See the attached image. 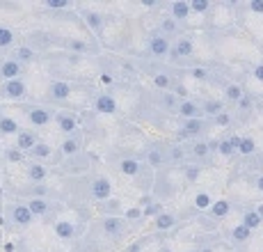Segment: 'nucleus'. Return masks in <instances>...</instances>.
I'll return each instance as SVG.
<instances>
[{"label":"nucleus","instance_id":"f257e3e1","mask_svg":"<svg viewBox=\"0 0 263 252\" xmlns=\"http://www.w3.org/2000/svg\"><path fill=\"white\" fill-rule=\"evenodd\" d=\"M176 113L183 119H195V117H201V105L192 99H183L179 103V108H176Z\"/></svg>","mask_w":263,"mask_h":252},{"label":"nucleus","instance_id":"f03ea898","mask_svg":"<svg viewBox=\"0 0 263 252\" xmlns=\"http://www.w3.org/2000/svg\"><path fill=\"white\" fill-rule=\"evenodd\" d=\"M149 50L156 55V58H165V55L172 53V42L167 37H163V34H158V37H154L149 42Z\"/></svg>","mask_w":263,"mask_h":252},{"label":"nucleus","instance_id":"7ed1b4c3","mask_svg":"<svg viewBox=\"0 0 263 252\" xmlns=\"http://www.w3.org/2000/svg\"><path fill=\"white\" fill-rule=\"evenodd\" d=\"M3 92L7 94L9 99H23V97H25V83H23L21 78L5 80V85H3Z\"/></svg>","mask_w":263,"mask_h":252},{"label":"nucleus","instance_id":"20e7f679","mask_svg":"<svg viewBox=\"0 0 263 252\" xmlns=\"http://www.w3.org/2000/svg\"><path fill=\"white\" fill-rule=\"evenodd\" d=\"M110 193H112V186H110V181L105 176H99V179L92 181V195L96 200H108Z\"/></svg>","mask_w":263,"mask_h":252},{"label":"nucleus","instance_id":"39448f33","mask_svg":"<svg viewBox=\"0 0 263 252\" xmlns=\"http://www.w3.org/2000/svg\"><path fill=\"white\" fill-rule=\"evenodd\" d=\"M18 74H21V62H18L16 58L5 60V62L0 64V76H3L5 80H14V78H18Z\"/></svg>","mask_w":263,"mask_h":252},{"label":"nucleus","instance_id":"423d86ee","mask_svg":"<svg viewBox=\"0 0 263 252\" xmlns=\"http://www.w3.org/2000/svg\"><path fill=\"white\" fill-rule=\"evenodd\" d=\"M220 113H224V101L222 99H206L204 103H201V115H206V117H217Z\"/></svg>","mask_w":263,"mask_h":252},{"label":"nucleus","instance_id":"0eeeda50","mask_svg":"<svg viewBox=\"0 0 263 252\" xmlns=\"http://www.w3.org/2000/svg\"><path fill=\"white\" fill-rule=\"evenodd\" d=\"M206 126H209V122H206L204 117H195V119H183V131L190 135H201L206 131Z\"/></svg>","mask_w":263,"mask_h":252},{"label":"nucleus","instance_id":"6e6552de","mask_svg":"<svg viewBox=\"0 0 263 252\" xmlns=\"http://www.w3.org/2000/svg\"><path fill=\"white\" fill-rule=\"evenodd\" d=\"M245 97V89H242L240 83H227L224 85V101L227 103H236L238 105V101Z\"/></svg>","mask_w":263,"mask_h":252},{"label":"nucleus","instance_id":"1a4fd4ad","mask_svg":"<svg viewBox=\"0 0 263 252\" xmlns=\"http://www.w3.org/2000/svg\"><path fill=\"white\" fill-rule=\"evenodd\" d=\"M192 53H195L192 39H179L176 44H172V55H174V58H190Z\"/></svg>","mask_w":263,"mask_h":252},{"label":"nucleus","instance_id":"9d476101","mask_svg":"<svg viewBox=\"0 0 263 252\" xmlns=\"http://www.w3.org/2000/svg\"><path fill=\"white\" fill-rule=\"evenodd\" d=\"M231 213V202L229 200H217L213 202V206L209 209V215L211 218H227V215Z\"/></svg>","mask_w":263,"mask_h":252},{"label":"nucleus","instance_id":"9b49d317","mask_svg":"<svg viewBox=\"0 0 263 252\" xmlns=\"http://www.w3.org/2000/svg\"><path fill=\"white\" fill-rule=\"evenodd\" d=\"M69 94H71V87H69V83H64V80H55V83L50 85V99L64 101V99H69Z\"/></svg>","mask_w":263,"mask_h":252},{"label":"nucleus","instance_id":"f8f14e48","mask_svg":"<svg viewBox=\"0 0 263 252\" xmlns=\"http://www.w3.org/2000/svg\"><path fill=\"white\" fill-rule=\"evenodd\" d=\"M34 145H37V135L30 133V131H18V135H16V149L30 151Z\"/></svg>","mask_w":263,"mask_h":252},{"label":"nucleus","instance_id":"ddd939ff","mask_svg":"<svg viewBox=\"0 0 263 252\" xmlns=\"http://www.w3.org/2000/svg\"><path fill=\"white\" fill-rule=\"evenodd\" d=\"M28 119L34 126H46V124H50V119H53V117H50V113L46 108H32L28 113Z\"/></svg>","mask_w":263,"mask_h":252},{"label":"nucleus","instance_id":"4468645a","mask_svg":"<svg viewBox=\"0 0 263 252\" xmlns=\"http://www.w3.org/2000/svg\"><path fill=\"white\" fill-rule=\"evenodd\" d=\"M242 225L250 227L252 231H256L263 225V218L259 215V211L256 209H247V211H242Z\"/></svg>","mask_w":263,"mask_h":252},{"label":"nucleus","instance_id":"2eb2a0df","mask_svg":"<svg viewBox=\"0 0 263 252\" xmlns=\"http://www.w3.org/2000/svg\"><path fill=\"white\" fill-rule=\"evenodd\" d=\"M96 110L105 113V115H115L117 113V103H115V99L110 97V94H101V97L96 99Z\"/></svg>","mask_w":263,"mask_h":252},{"label":"nucleus","instance_id":"dca6fc26","mask_svg":"<svg viewBox=\"0 0 263 252\" xmlns=\"http://www.w3.org/2000/svg\"><path fill=\"white\" fill-rule=\"evenodd\" d=\"M238 154L242 156V158H252V156H256V140L252 138V135H242L240 138Z\"/></svg>","mask_w":263,"mask_h":252},{"label":"nucleus","instance_id":"f3484780","mask_svg":"<svg viewBox=\"0 0 263 252\" xmlns=\"http://www.w3.org/2000/svg\"><path fill=\"white\" fill-rule=\"evenodd\" d=\"M229 236H231V241H234V243H247V241L252 239V229H250V227H245V225L240 223V225L231 227Z\"/></svg>","mask_w":263,"mask_h":252},{"label":"nucleus","instance_id":"a211bd4d","mask_svg":"<svg viewBox=\"0 0 263 252\" xmlns=\"http://www.w3.org/2000/svg\"><path fill=\"white\" fill-rule=\"evenodd\" d=\"M14 223H18V225H30L32 223V211H30V206H25V204H18V206H14Z\"/></svg>","mask_w":263,"mask_h":252},{"label":"nucleus","instance_id":"6ab92c4d","mask_svg":"<svg viewBox=\"0 0 263 252\" xmlns=\"http://www.w3.org/2000/svg\"><path fill=\"white\" fill-rule=\"evenodd\" d=\"M55 119H58L60 129H62L64 133H73L76 126H78V122H76V115H73V113H60Z\"/></svg>","mask_w":263,"mask_h":252},{"label":"nucleus","instance_id":"aec40b11","mask_svg":"<svg viewBox=\"0 0 263 252\" xmlns=\"http://www.w3.org/2000/svg\"><path fill=\"white\" fill-rule=\"evenodd\" d=\"M190 12H192L190 3H174L172 5V19H174V21H185Z\"/></svg>","mask_w":263,"mask_h":252},{"label":"nucleus","instance_id":"412c9836","mask_svg":"<svg viewBox=\"0 0 263 252\" xmlns=\"http://www.w3.org/2000/svg\"><path fill=\"white\" fill-rule=\"evenodd\" d=\"M217 154L224 156V158H231V156L238 154V151H236V147L231 145L229 138H222V140H217Z\"/></svg>","mask_w":263,"mask_h":252},{"label":"nucleus","instance_id":"4be33fe9","mask_svg":"<svg viewBox=\"0 0 263 252\" xmlns=\"http://www.w3.org/2000/svg\"><path fill=\"white\" fill-rule=\"evenodd\" d=\"M18 131V124L14 122L12 117H7V115H0V133L3 135H12Z\"/></svg>","mask_w":263,"mask_h":252},{"label":"nucleus","instance_id":"5701e85b","mask_svg":"<svg viewBox=\"0 0 263 252\" xmlns=\"http://www.w3.org/2000/svg\"><path fill=\"white\" fill-rule=\"evenodd\" d=\"M46 174H48V170L44 168V165H39V163H30L28 165V176L32 181H44L46 179Z\"/></svg>","mask_w":263,"mask_h":252},{"label":"nucleus","instance_id":"b1692460","mask_svg":"<svg viewBox=\"0 0 263 252\" xmlns=\"http://www.w3.org/2000/svg\"><path fill=\"white\" fill-rule=\"evenodd\" d=\"M192 156H195L197 160H204V158H209L211 156V145L209 142H195L192 145Z\"/></svg>","mask_w":263,"mask_h":252},{"label":"nucleus","instance_id":"393cba45","mask_svg":"<svg viewBox=\"0 0 263 252\" xmlns=\"http://www.w3.org/2000/svg\"><path fill=\"white\" fill-rule=\"evenodd\" d=\"M119 170H121L124 174H128V176H135V174L140 172V163H138L135 158H124V160L119 163Z\"/></svg>","mask_w":263,"mask_h":252},{"label":"nucleus","instance_id":"a878e982","mask_svg":"<svg viewBox=\"0 0 263 252\" xmlns=\"http://www.w3.org/2000/svg\"><path fill=\"white\" fill-rule=\"evenodd\" d=\"M174 223H176V218L172 213H167V211H163V213L158 215V218H156V227H158V229H172V227H174Z\"/></svg>","mask_w":263,"mask_h":252},{"label":"nucleus","instance_id":"bb28decb","mask_svg":"<svg viewBox=\"0 0 263 252\" xmlns=\"http://www.w3.org/2000/svg\"><path fill=\"white\" fill-rule=\"evenodd\" d=\"M30 211H32V215H44L48 211V202L46 200H42V197H34V200H30Z\"/></svg>","mask_w":263,"mask_h":252},{"label":"nucleus","instance_id":"cd10ccee","mask_svg":"<svg viewBox=\"0 0 263 252\" xmlns=\"http://www.w3.org/2000/svg\"><path fill=\"white\" fill-rule=\"evenodd\" d=\"M121 227H124V220L121 218H105L103 220V229L108 231V234H119Z\"/></svg>","mask_w":263,"mask_h":252},{"label":"nucleus","instance_id":"c85d7f7f","mask_svg":"<svg viewBox=\"0 0 263 252\" xmlns=\"http://www.w3.org/2000/svg\"><path fill=\"white\" fill-rule=\"evenodd\" d=\"M55 234H58L60 239H73L76 229H73L71 223H58L55 225Z\"/></svg>","mask_w":263,"mask_h":252},{"label":"nucleus","instance_id":"c756f323","mask_svg":"<svg viewBox=\"0 0 263 252\" xmlns=\"http://www.w3.org/2000/svg\"><path fill=\"white\" fill-rule=\"evenodd\" d=\"M85 21L92 25V30H96V32H101V28H103V16L96 12H85Z\"/></svg>","mask_w":263,"mask_h":252},{"label":"nucleus","instance_id":"7c9ffc66","mask_svg":"<svg viewBox=\"0 0 263 252\" xmlns=\"http://www.w3.org/2000/svg\"><path fill=\"white\" fill-rule=\"evenodd\" d=\"M14 44V32L9 28H5V25H0V48H7Z\"/></svg>","mask_w":263,"mask_h":252},{"label":"nucleus","instance_id":"2f4dec72","mask_svg":"<svg viewBox=\"0 0 263 252\" xmlns=\"http://www.w3.org/2000/svg\"><path fill=\"white\" fill-rule=\"evenodd\" d=\"M195 206L199 211H204V209H211V206H213V200H211V195L209 193H199L195 197Z\"/></svg>","mask_w":263,"mask_h":252},{"label":"nucleus","instance_id":"473e14b6","mask_svg":"<svg viewBox=\"0 0 263 252\" xmlns=\"http://www.w3.org/2000/svg\"><path fill=\"white\" fill-rule=\"evenodd\" d=\"M30 154H32L34 158H48V156H50V147H48V145H44V142H37L32 149H30Z\"/></svg>","mask_w":263,"mask_h":252},{"label":"nucleus","instance_id":"72a5a7b5","mask_svg":"<svg viewBox=\"0 0 263 252\" xmlns=\"http://www.w3.org/2000/svg\"><path fill=\"white\" fill-rule=\"evenodd\" d=\"M211 122H213L215 126H220V129H224V126H229L231 122H234V117H231V115L224 110V113H220V115H217V117L211 119Z\"/></svg>","mask_w":263,"mask_h":252},{"label":"nucleus","instance_id":"f704fd0d","mask_svg":"<svg viewBox=\"0 0 263 252\" xmlns=\"http://www.w3.org/2000/svg\"><path fill=\"white\" fill-rule=\"evenodd\" d=\"M252 108H254V97H252V94H245V97L238 101V110L240 113H250Z\"/></svg>","mask_w":263,"mask_h":252},{"label":"nucleus","instance_id":"c9c22d12","mask_svg":"<svg viewBox=\"0 0 263 252\" xmlns=\"http://www.w3.org/2000/svg\"><path fill=\"white\" fill-rule=\"evenodd\" d=\"M32 58H34L32 48H28V46H21V48L16 50V60H18V62H32Z\"/></svg>","mask_w":263,"mask_h":252},{"label":"nucleus","instance_id":"e433bc0d","mask_svg":"<svg viewBox=\"0 0 263 252\" xmlns=\"http://www.w3.org/2000/svg\"><path fill=\"white\" fill-rule=\"evenodd\" d=\"M154 85H156V87H160V89H170L172 87V78L167 74H158L154 78Z\"/></svg>","mask_w":263,"mask_h":252},{"label":"nucleus","instance_id":"4c0bfd02","mask_svg":"<svg viewBox=\"0 0 263 252\" xmlns=\"http://www.w3.org/2000/svg\"><path fill=\"white\" fill-rule=\"evenodd\" d=\"M209 7H211L209 0H195V3H190V9H192V12H197V14L209 12Z\"/></svg>","mask_w":263,"mask_h":252},{"label":"nucleus","instance_id":"58836bf2","mask_svg":"<svg viewBox=\"0 0 263 252\" xmlns=\"http://www.w3.org/2000/svg\"><path fill=\"white\" fill-rule=\"evenodd\" d=\"M201 174V168L199 165H185V179L188 181H197Z\"/></svg>","mask_w":263,"mask_h":252},{"label":"nucleus","instance_id":"ea45409f","mask_svg":"<svg viewBox=\"0 0 263 252\" xmlns=\"http://www.w3.org/2000/svg\"><path fill=\"white\" fill-rule=\"evenodd\" d=\"M5 158L9 163H18V160H23V154H21V149H7L5 151Z\"/></svg>","mask_w":263,"mask_h":252},{"label":"nucleus","instance_id":"a19ab883","mask_svg":"<svg viewBox=\"0 0 263 252\" xmlns=\"http://www.w3.org/2000/svg\"><path fill=\"white\" fill-rule=\"evenodd\" d=\"M160 213H163V204H158V202H154V204H149L144 209V215H156L158 218Z\"/></svg>","mask_w":263,"mask_h":252},{"label":"nucleus","instance_id":"79ce46f5","mask_svg":"<svg viewBox=\"0 0 263 252\" xmlns=\"http://www.w3.org/2000/svg\"><path fill=\"white\" fill-rule=\"evenodd\" d=\"M192 78L195 80H209V71L204 67H195L192 69Z\"/></svg>","mask_w":263,"mask_h":252},{"label":"nucleus","instance_id":"37998d69","mask_svg":"<svg viewBox=\"0 0 263 252\" xmlns=\"http://www.w3.org/2000/svg\"><path fill=\"white\" fill-rule=\"evenodd\" d=\"M62 151L64 154H76V151H78V142H76V140H64Z\"/></svg>","mask_w":263,"mask_h":252},{"label":"nucleus","instance_id":"c03bdc74","mask_svg":"<svg viewBox=\"0 0 263 252\" xmlns=\"http://www.w3.org/2000/svg\"><path fill=\"white\" fill-rule=\"evenodd\" d=\"M69 48L76 50V53H87V44L78 42V39H76V42H69Z\"/></svg>","mask_w":263,"mask_h":252},{"label":"nucleus","instance_id":"a18cd8bd","mask_svg":"<svg viewBox=\"0 0 263 252\" xmlns=\"http://www.w3.org/2000/svg\"><path fill=\"white\" fill-rule=\"evenodd\" d=\"M140 215H144V211L140 209V206H133V209H128V211H126V218H130V220L140 218Z\"/></svg>","mask_w":263,"mask_h":252},{"label":"nucleus","instance_id":"49530a36","mask_svg":"<svg viewBox=\"0 0 263 252\" xmlns=\"http://www.w3.org/2000/svg\"><path fill=\"white\" fill-rule=\"evenodd\" d=\"M252 76H254V80L263 83V62H256V67L252 69Z\"/></svg>","mask_w":263,"mask_h":252},{"label":"nucleus","instance_id":"de8ad7c7","mask_svg":"<svg viewBox=\"0 0 263 252\" xmlns=\"http://www.w3.org/2000/svg\"><path fill=\"white\" fill-rule=\"evenodd\" d=\"M250 9L254 14H263V0H252L250 3Z\"/></svg>","mask_w":263,"mask_h":252},{"label":"nucleus","instance_id":"09e8293b","mask_svg":"<svg viewBox=\"0 0 263 252\" xmlns=\"http://www.w3.org/2000/svg\"><path fill=\"white\" fill-rule=\"evenodd\" d=\"M163 30H165V32H174V30H176V21H174V19H165V21H163Z\"/></svg>","mask_w":263,"mask_h":252},{"label":"nucleus","instance_id":"8fccbe9b","mask_svg":"<svg viewBox=\"0 0 263 252\" xmlns=\"http://www.w3.org/2000/svg\"><path fill=\"white\" fill-rule=\"evenodd\" d=\"M48 7L50 9H62V7H69V3H64V0H48Z\"/></svg>","mask_w":263,"mask_h":252},{"label":"nucleus","instance_id":"3c124183","mask_svg":"<svg viewBox=\"0 0 263 252\" xmlns=\"http://www.w3.org/2000/svg\"><path fill=\"white\" fill-rule=\"evenodd\" d=\"M165 105H167V108H179V103H176V97H174V94H165Z\"/></svg>","mask_w":263,"mask_h":252},{"label":"nucleus","instance_id":"603ef678","mask_svg":"<svg viewBox=\"0 0 263 252\" xmlns=\"http://www.w3.org/2000/svg\"><path fill=\"white\" fill-rule=\"evenodd\" d=\"M254 188H256V190H259V193L263 195V172H259V174L254 176Z\"/></svg>","mask_w":263,"mask_h":252},{"label":"nucleus","instance_id":"864d4df0","mask_svg":"<svg viewBox=\"0 0 263 252\" xmlns=\"http://www.w3.org/2000/svg\"><path fill=\"white\" fill-rule=\"evenodd\" d=\"M172 158H174V160H183V149L174 147V149H172Z\"/></svg>","mask_w":263,"mask_h":252},{"label":"nucleus","instance_id":"5fc2aeb1","mask_svg":"<svg viewBox=\"0 0 263 252\" xmlns=\"http://www.w3.org/2000/svg\"><path fill=\"white\" fill-rule=\"evenodd\" d=\"M101 83H103V85H112L115 80H112V76H110V74H103V76H101Z\"/></svg>","mask_w":263,"mask_h":252},{"label":"nucleus","instance_id":"6e6d98bb","mask_svg":"<svg viewBox=\"0 0 263 252\" xmlns=\"http://www.w3.org/2000/svg\"><path fill=\"white\" fill-rule=\"evenodd\" d=\"M140 245H142V243H133L126 252H140Z\"/></svg>","mask_w":263,"mask_h":252},{"label":"nucleus","instance_id":"4d7b16f0","mask_svg":"<svg viewBox=\"0 0 263 252\" xmlns=\"http://www.w3.org/2000/svg\"><path fill=\"white\" fill-rule=\"evenodd\" d=\"M254 209H256V211H259V215H261V218H263V204H259V206H254Z\"/></svg>","mask_w":263,"mask_h":252},{"label":"nucleus","instance_id":"13d9d810","mask_svg":"<svg viewBox=\"0 0 263 252\" xmlns=\"http://www.w3.org/2000/svg\"><path fill=\"white\" fill-rule=\"evenodd\" d=\"M199 252H215V250H213V248H201Z\"/></svg>","mask_w":263,"mask_h":252},{"label":"nucleus","instance_id":"bf43d9fd","mask_svg":"<svg viewBox=\"0 0 263 252\" xmlns=\"http://www.w3.org/2000/svg\"><path fill=\"white\" fill-rule=\"evenodd\" d=\"M160 252H172V250H167V248H165V250H160Z\"/></svg>","mask_w":263,"mask_h":252},{"label":"nucleus","instance_id":"052dcab7","mask_svg":"<svg viewBox=\"0 0 263 252\" xmlns=\"http://www.w3.org/2000/svg\"><path fill=\"white\" fill-rule=\"evenodd\" d=\"M190 252H199V250H190Z\"/></svg>","mask_w":263,"mask_h":252}]
</instances>
